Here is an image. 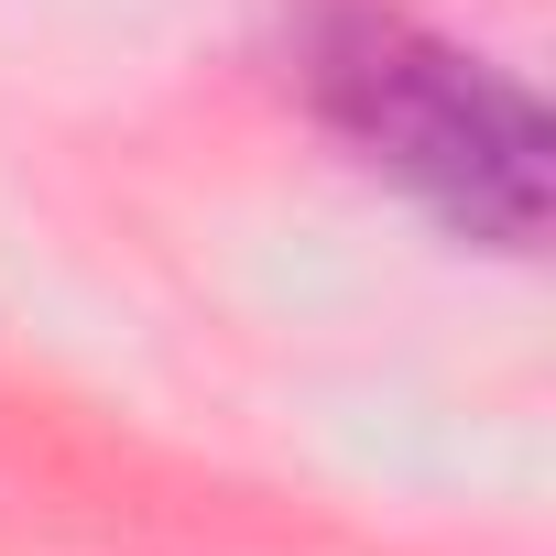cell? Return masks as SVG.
Here are the masks:
<instances>
[{
    "label": "cell",
    "instance_id": "6da1fadb",
    "mask_svg": "<svg viewBox=\"0 0 556 556\" xmlns=\"http://www.w3.org/2000/svg\"><path fill=\"white\" fill-rule=\"evenodd\" d=\"M306 55H317L328 121L393 186H415L447 229L502 251L545 229V121L513 77H491L480 55L437 45L404 12H328Z\"/></svg>",
    "mask_w": 556,
    "mask_h": 556
}]
</instances>
